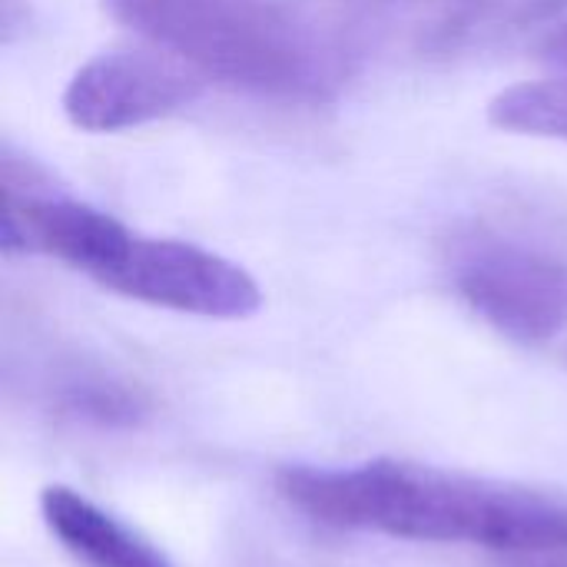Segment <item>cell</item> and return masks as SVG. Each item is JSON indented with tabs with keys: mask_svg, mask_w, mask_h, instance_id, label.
I'll return each instance as SVG.
<instances>
[{
	"mask_svg": "<svg viewBox=\"0 0 567 567\" xmlns=\"http://www.w3.org/2000/svg\"><path fill=\"white\" fill-rule=\"evenodd\" d=\"M60 385H63L66 412L93 419L100 425L133 422L140 415V409H143L136 392H130L113 375H103V372H93V369H70V375Z\"/></svg>",
	"mask_w": 567,
	"mask_h": 567,
	"instance_id": "ba28073f",
	"label": "cell"
},
{
	"mask_svg": "<svg viewBox=\"0 0 567 567\" xmlns=\"http://www.w3.org/2000/svg\"><path fill=\"white\" fill-rule=\"evenodd\" d=\"M515 27L528 50L567 66V0H532L518 10Z\"/></svg>",
	"mask_w": 567,
	"mask_h": 567,
	"instance_id": "9c48e42d",
	"label": "cell"
},
{
	"mask_svg": "<svg viewBox=\"0 0 567 567\" xmlns=\"http://www.w3.org/2000/svg\"><path fill=\"white\" fill-rule=\"evenodd\" d=\"M40 515L60 548L83 567H176L133 525L66 485L40 495Z\"/></svg>",
	"mask_w": 567,
	"mask_h": 567,
	"instance_id": "8992f818",
	"label": "cell"
},
{
	"mask_svg": "<svg viewBox=\"0 0 567 567\" xmlns=\"http://www.w3.org/2000/svg\"><path fill=\"white\" fill-rule=\"evenodd\" d=\"M462 302L502 336L542 346L567 326V252L528 233L472 219L445 239Z\"/></svg>",
	"mask_w": 567,
	"mask_h": 567,
	"instance_id": "277c9868",
	"label": "cell"
},
{
	"mask_svg": "<svg viewBox=\"0 0 567 567\" xmlns=\"http://www.w3.org/2000/svg\"><path fill=\"white\" fill-rule=\"evenodd\" d=\"M203 76L173 53L110 50L86 60L63 90V113L76 130L116 133L166 120L193 106Z\"/></svg>",
	"mask_w": 567,
	"mask_h": 567,
	"instance_id": "5b68a950",
	"label": "cell"
},
{
	"mask_svg": "<svg viewBox=\"0 0 567 567\" xmlns=\"http://www.w3.org/2000/svg\"><path fill=\"white\" fill-rule=\"evenodd\" d=\"M159 50L259 100L322 106L362 66L355 30L312 0H103Z\"/></svg>",
	"mask_w": 567,
	"mask_h": 567,
	"instance_id": "3957f363",
	"label": "cell"
},
{
	"mask_svg": "<svg viewBox=\"0 0 567 567\" xmlns=\"http://www.w3.org/2000/svg\"><path fill=\"white\" fill-rule=\"evenodd\" d=\"M3 252L53 256L103 289L203 319H246L262 306L256 279L203 246L143 236L63 193L33 159L3 146Z\"/></svg>",
	"mask_w": 567,
	"mask_h": 567,
	"instance_id": "7a4b0ae2",
	"label": "cell"
},
{
	"mask_svg": "<svg viewBox=\"0 0 567 567\" xmlns=\"http://www.w3.org/2000/svg\"><path fill=\"white\" fill-rule=\"evenodd\" d=\"M279 495L306 518L425 545H482L505 555H567V498L419 462L286 468Z\"/></svg>",
	"mask_w": 567,
	"mask_h": 567,
	"instance_id": "6da1fadb",
	"label": "cell"
},
{
	"mask_svg": "<svg viewBox=\"0 0 567 567\" xmlns=\"http://www.w3.org/2000/svg\"><path fill=\"white\" fill-rule=\"evenodd\" d=\"M502 567H567L565 558H551V555H515V561Z\"/></svg>",
	"mask_w": 567,
	"mask_h": 567,
	"instance_id": "30bf717a",
	"label": "cell"
},
{
	"mask_svg": "<svg viewBox=\"0 0 567 567\" xmlns=\"http://www.w3.org/2000/svg\"><path fill=\"white\" fill-rule=\"evenodd\" d=\"M488 120L508 133L567 143V76L515 83L502 90L488 103Z\"/></svg>",
	"mask_w": 567,
	"mask_h": 567,
	"instance_id": "52a82bcc",
	"label": "cell"
}]
</instances>
